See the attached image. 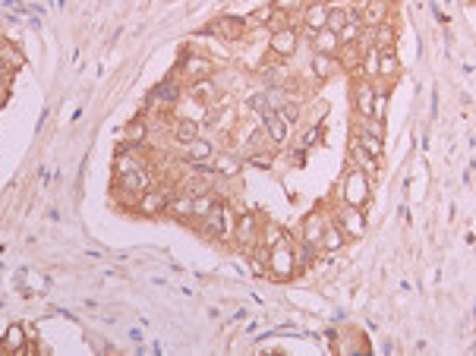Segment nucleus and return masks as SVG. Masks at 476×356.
Returning a JSON list of instances; mask_svg holds the SVG:
<instances>
[{
    "label": "nucleus",
    "instance_id": "38",
    "mask_svg": "<svg viewBox=\"0 0 476 356\" xmlns=\"http://www.w3.org/2000/svg\"><path fill=\"white\" fill-rule=\"evenodd\" d=\"M315 142H319V126H309V130L303 133V139H299V145L309 149V145H315Z\"/></svg>",
    "mask_w": 476,
    "mask_h": 356
},
{
    "label": "nucleus",
    "instance_id": "20",
    "mask_svg": "<svg viewBox=\"0 0 476 356\" xmlns=\"http://www.w3.org/2000/svg\"><path fill=\"white\" fill-rule=\"evenodd\" d=\"M208 164H211V171L218 173V177H224V180L227 177H237V173H240V161L231 155V151H218Z\"/></svg>",
    "mask_w": 476,
    "mask_h": 356
},
{
    "label": "nucleus",
    "instance_id": "27",
    "mask_svg": "<svg viewBox=\"0 0 476 356\" xmlns=\"http://www.w3.org/2000/svg\"><path fill=\"white\" fill-rule=\"evenodd\" d=\"M284 240H287V233L281 224H265L262 230H258V246H265V249L278 246V243H284Z\"/></svg>",
    "mask_w": 476,
    "mask_h": 356
},
{
    "label": "nucleus",
    "instance_id": "33",
    "mask_svg": "<svg viewBox=\"0 0 476 356\" xmlns=\"http://www.w3.org/2000/svg\"><path fill=\"white\" fill-rule=\"evenodd\" d=\"M363 63V48L360 44H340V67L356 69Z\"/></svg>",
    "mask_w": 476,
    "mask_h": 356
},
{
    "label": "nucleus",
    "instance_id": "7",
    "mask_svg": "<svg viewBox=\"0 0 476 356\" xmlns=\"http://www.w3.org/2000/svg\"><path fill=\"white\" fill-rule=\"evenodd\" d=\"M167 192L158 189V186H151V189H145L142 196H139V205H136V214H142V218H158V214L167 208Z\"/></svg>",
    "mask_w": 476,
    "mask_h": 356
},
{
    "label": "nucleus",
    "instance_id": "6",
    "mask_svg": "<svg viewBox=\"0 0 476 356\" xmlns=\"http://www.w3.org/2000/svg\"><path fill=\"white\" fill-rule=\"evenodd\" d=\"M142 145H126V149H120L114 155V173H133V171H145L149 167V161H145L142 155Z\"/></svg>",
    "mask_w": 476,
    "mask_h": 356
},
{
    "label": "nucleus",
    "instance_id": "9",
    "mask_svg": "<svg viewBox=\"0 0 476 356\" xmlns=\"http://www.w3.org/2000/svg\"><path fill=\"white\" fill-rule=\"evenodd\" d=\"M297 44H299V35L293 26L278 28V32H272V38H268V51H274L278 57H290L293 51H297Z\"/></svg>",
    "mask_w": 476,
    "mask_h": 356
},
{
    "label": "nucleus",
    "instance_id": "3",
    "mask_svg": "<svg viewBox=\"0 0 476 356\" xmlns=\"http://www.w3.org/2000/svg\"><path fill=\"white\" fill-rule=\"evenodd\" d=\"M338 227L344 230L347 240H360L363 233H366V214H363V208H356V205L338 208Z\"/></svg>",
    "mask_w": 476,
    "mask_h": 356
},
{
    "label": "nucleus",
    "instance_id": "23",
    "mask_svg": "<svg viewBox=\"0 0 476 356\" xmlns=\"http://www.w3.org/2000/svg\"><path fill=\"white\" fill-rule=\"evenodd\" d=\"M313 51H322V54H338V51H340L338 32H331V28H319V32L313 35Z\"/></svg>",
    "mask_w": 476,
    "mask_h": 356
},
{
    "label": "nucleus",
    "instance_id": "22",
    "mask_svg": "<svg viewBox=\"0 0 476 356\" xmlns=\"http://www.w3.org/2000/svg\"><path fill=\"white\" fill-rule=\"evenodd\" d=\"M180 95H183V85H180L177 79H167V83L155 85V92H151L149 101H155V104H174Z\"/></svg>",
    "mask_w": 476,
    "mask_h": 356
},
{
    "label": "nucleus",
    "instance_id": "24",
    "mask_svg": "<svg viewBox=\"0 0 476 356\" xmlns=\"http://www.w3.org/2000/svg\"><path fill=\"white\" fill-rule=\"evenodd\" d=\"M22 347H26V328L22 325H10L7 334L0 337V353H7V350L22 353Z\"/></svg>",
    "mask_w": 476,
    "mask_h": 356
},
{
    "label": "nucleus",
    "instance_id": "10",
    "mask_svg": "<svg viewBox=\"0 0 476 356\" xmlns=\"http://www.w3.org/2000/svg\"><path fill=\"white\" fill-rule=\"evenodd\" d=\"M211 158H215V145H211L208 139L196 136V139H190V142L183 145V161L186 164H208Z\"/></svg>",
    "mask_w": 476,
    "mask_h": 356
},
{
    "label": "nucleus",
    "instance_id": "34",
    "mask_svg": "<svg viewBox=\"0 0 476 356\" xmlns=\"http://www.w3.org/2000/svg\"><path fill=\"white\" fill-rule=\"evenodd\" d=\"M354 136H356V142H360L372 158H381V151H385V145H381V136H372V133H354Z\"/></svg>",
    "mask_w": 476,
    "mask_h": 356
},
{
    "label": "nucleus",
    "instance_id": "25",
    "mask_svg": "<svg viewBox=\"0 0 476 356\" xmlns=\"http://www.w3.org/2000/svg\"><path fill=\"white\" fill-rule=\"evenodd\" d=\"M202 227L208 230V237L221 240V233H224V202H218V205H215L208 214H205V218H202Z\"/></svg>",
    "mask_w": 476,
    "mask_h": 356
},
{
    "label": "nucleus",
    "instance_id": "2",
    "mask_svg": "<svg viewBox=\"0 0 476 356\" xmlns=\"http://www.w3.org/2000/svg\"><path fill=\"white\" fill-rule=\"evenodd\" d=\"M268 274L274 281H290L297 274V259H293V243L284 240L268 249Z\"/></svg>",
    "mask_w": 476,
    "mask_h": 356
},
{
    "label": "nucleus",
    "instance_id": "12",
    "mask_svg": "<svg viewBox=\"0 0 476 356\" xmlns=\"http://www.w3.org/2000/svg\"><path fill=\"white\" fill-rule=\"evenodd\" d=\"M354 108H356V117H372L375 89H372L369 79H356L354 83Z\"/></svg>",
    "mask_w": 476,
    "mask_h": 356
},
{
    "label": "nucleus",
    "instance_id": "8",
    "mask_svg": "<svg viewBox=\"0 0 476 356\" xmlns=\"http://www.w3.org/2000/svg\"><path fill=\"white\" fill-rule=\"evenodd\" d=\"M151 171H133V173H117V189L120 192H133V196H142L145 189H151Z\"/></svg>",
    "mask_w": 476,
    "mask_h": 356
},
{
    "label": "nucleus",
    "instance_id": "31",
    "mask_svg": "<svg viewBox=\"0 0 476 356\" xmlns=\"http://www.w3.org/2000/svg\"><path fill=\"white\" fill-rule=\"evenodd\" d=\"M190 95L192 98H199L202 104H208V101H215V95H218V89H215V79H199V83H190Z\"/></svg>",
    "mask_w": 476,
    "mask_h": 356
},
{
    "label": "nucleus",
    "instance_id": "18",
    "mask_svg": "<svg viewBox=\"0 0 476 356\" xmlns=\"http://www.w3.org/2000/svg\"><path fill=\"white\" fill-rule=\"evenodd\" d=\"M170 108H174V114H177V120H196V124H199V120H202V117H205V104L202 101H199V98H183V95H180L177 98V101H174V104H170Z\"/></svg>",
    "mask_w": 476,
    "mask_h": 356
},
{
    "label": "nucleus",
    "instance_id": "28",
    "mask_svg": "<svg viewBox=\"0 0 476 356\" xmlns=\"http://www.w3.org/2000/svg\"><path fill=\"white\" fill-rule=\"evenodd\" d=\"M344 230L338 227V221L334 224H325V233H322V249H328V253H338L340 246H344Z\"/></svg>",
    "mask_w": 476,
    "mask_h": 356
},
{
    "label": "nucleus",
    "instance_id": "21",
    "mask_svg": "<svg viewBox=\"0 0 476 356\" xmlns=\"http://www.w3.org/2000/svg\"><path fill=\"white\" fill-rule=\"evenodd\" d=\"M397 73H401V60H397L395 48H379V76L391 83Z\"/></svg>",
    "mask_w": 476,
    "mask_h": 356
},
{
    "label": "nucleus",
    "instance_id": "15",
    "mask_svg": "<svg viewBox=\"0 0 476 356\" xmlns=\"http://www.w3.org/2000/svg\"><path fill=\"white\" fill-rule=\"evenodd\" d=\"M325 224H328V221L322 218V214H309V218L303 221V227H299V240L306 243V246H313V249H322V233H325Z\"/></svg>",
    "mask_w": 476,
    "mask_h": 356
},
{
    "label": "nucleus",
    "instance_id": "19",
    "mask_svg": "<svg viewBox=\"0 0 476 356\" xmlns=\"http://www.w3.org/2000/svg\"><path fill=\"white\" fill-rule=\"evenodd\" d=\"M164 212H167L170 218H177V221H192V196H190V192H177V196H170Z\"/></svg>",
    "mask_w": 476,
    "mask_h": 356
},
{
    "label": "nucleus",
    "instance_id": "32",
    "mask_svg": "<svg viewBox=\"0 0 476 356\" xmlns=\"http://www.w3.org/2000/svg\"><path fill=\"white\" fill-rule=\"evenodd\" d=\"M218 205V199L211 192H202V196H192V221H202L211 208Z\"/></svg>",
    "mask_w": 476,
    "mask_h": 356
},
{
    "label": "nucleus",
    "instance_id": "1",
    "mask_svg": "<svg viewBox=\"0 0 476 356\" xmlns=\"http://www.w3.org/2000/svg\"><path fill=\"white\" fill-rule=\"evenodd\" d=\"M340 196H344V205L363 208L369 202V196H372V177L366 171H360V167H350V173L340 183Z\"/></svg>",
    "mask_w": 476,
    "mask_h": 356
},
{
    "label": "nucleus",
    "instance_id": "11",
    "mask_svg": "<svg viewBox=\"0 0 476 356\" xmlns=\"http://www.w3.org/2000/svg\"><path fill=\"white\" fill-rule=\"evenodd\" d=\"M328 3L325 0H309L306 7H303V26L309 28V35H315L319 28L328 26Z\"/></svg>",
    "mask_w": 476,
    "mask_h": 356
},
{
    "label": "nucleus",
    "instance_id": "36",
    "mask_svg": "<svg viewBox=\"0 0 476 356\" xmlns=\"http://www.w3.org/2000/svg\"><path fill=\"white\" fill-rule=\"evenodd\" d=\"M0 63H7V67L13 69V67H19L22 63V54L16 48H10V44H0Z\"/></svg>",
    "mask_w": 476,
    "mask_h": 356
},
{
    "label": "nucleus",
    "instance_id": "17",
    "mask_svg": "<svg viewBox=\"0 0 476 356\" xmlns=\"http://www.w3.org/2000/svg\"><path fill=\"white\" fill-rule=\"evenodd\" d=\"M388 13H391V3H388V0H363V7H360L363 26H379V22L388 19Z\"/></svg>",
    "mask_w": 476,
    "mask_h": 356
},
{
    "label": "nucleus",
    "instance_id": "14",
    "mask_svg": "<svg viewBox=\"0 0 476 356\" xmlns=\"http://www.w3.org/2000/svg\"><path fill=\"white\" fill-rule=\"evenodd\" d=\"M350 167H360V171H366L369 177H379V158H372L366 149H363L360 142H356V136L350 139Z\"/></svg>",
    "mask_w": 476,
    "mask_h": 356
},
{
    "label": "nucleus",
    "instance_id": "4",
    "mask_svg": "<svg viewBox=\"0 0 476 356\" xmlns=\"http://www.w3.org/2000/svg\"><path fill=\"white\" fill-rule=\"evenodd\" d=\"M211 73H215V63H211L205 54H190V57L180 60V79H183L186 85L199 83V79H208Z\"/></svg>",
    "mask_w": 476,
    "mask_h": 356
},
{
    "label": "nucleus",
    "instance_id": "30",
    "mask_svg": "<svg viewBox=\"0 0 476 356\" xmlns=\"http://www.w3.org/2000/svg\"><path fill=\"white\" fill-rule=\"evenodd\" d=\"M334 69H338L334 54H322V51H315L313 54V73L319 76V79H328V76H334Z\"/></svg>",
    "mask_w": 476,
    "mask_h": 356
},
{
    "label": "nucleus",
    "instance_id": "29",
    "mask_svg": "<svg viewBox=\"0 0 476 356\" xmlns=\"http://www.w3.org/2000/svg\"><path fill=\"white\" fill-rule=\"evenodd\" d=\"M120 136L126 139V145H145V139H149V124H145V120H133V124H126V130H123Z\"/></svg>",
    "mask_w": 476,
    "mask_h": 356
},
{
    "label": "nucleus",
    "instance_id": "5",
    "mask_svg": "<svg viewBox=\"0 0 476 356\" xmlns=\"http://www.w3.org/2000/svg\"><path fill=\"white\" fill-rule=\"evenodd\" d=\"M258 221H256V214L252 212H243L237 218V233H233V243H237L240 249H246V253H252V249L258 246Z\"/></svg>",
    "mask_w": 476,
    "mask_h": 356
},
{
    "label": "nucleus",
    "instance_id": "39",
    "mask_svg": "<svg viewBox=\"0 0 476 356\" xmlns=\"http://www.w3.org/2000/svg\"><path fill=\"white\" fill-rule=\"evenodd\" d=\"M249 161H252V164H256V167H265V171H268V167H272V161H274V158H272V155H252Z\"/></svg>",
    "mask_w": 476,
    "mask_h": 356
},
{
    "label": "nucleus",
    "instance_id": "13",
    "mask_svg": "<svg viewBox=\"0 0 476 356\" xmlns=\"http://www.w3.org/2000/svg\"><path fill=\"white\" fill-rule=\"evenodd\" d=\"M208 32L218 35L221 42H237V38H243V35H246V19H233V16H224V19L211 22Z\"/></svg>",
    "mask_w": 476,
    "mask_h": 356
},
{
    "label": "nucleus",
    "instance_id": "37",
    "mask_svg": "<svg viewBox=\"0 0 476 356\" xmlns=\"http://www.w3.org/2000/svg\"><path fill=\"white\" fill-rule=\"evenodd\" d=\"M309 0H272V7L284 10V13H303V7H306Z\"/></svg>",
    "mask_w": 476,
    "mask_h": 356
},
{
    "label": "nucleus",
    "instance_id": "26",
    "mask_svg": "<svg viewBox=\"0 0 476 356\" xmlns=\"http://www.w3.org/2000/svg\"><path fill=\"white\" fill-rule=\"evenodd\" d=\"M170 136H174V142H177V145H186L190 139L199 136V124H196V120H174Z\"/></svg>",
    "mask_w": 476,
    "mask_h": 356
},
{
    "label": "nucleus",
    "instance_id": "16",
    "mask_svg": "<svg viewBox=\"0 0 476 356\" xmlns=\"http://www.w3.org/2000/svg\"><path fill=\"white\" fill-rule=\"evenodd\" d=\"M262 130H265V136L272 139L274 145H284L287 142V133H290V126L284 124V117H281L278 110H272V114H262Z\"/></svg>",
    "mask_w": 476,
    "mask_h": 356
},
{
    "label": "nucleus",
    "instance_id": "35",
    "mask_svg": "<svg viewBox=\"0 0 476 356\" xmlns=\"http://www.w3.org/2000/svg\"><path fill=\"white\" fill-rule=\"evenodd\" d=\"M278 114L284 117V124L287 126H297V120H299V108H297V101H284L278 108Z\"/></svg>",
    "mask_w": 476,
    "mask_h": 356
}]
</instances>
